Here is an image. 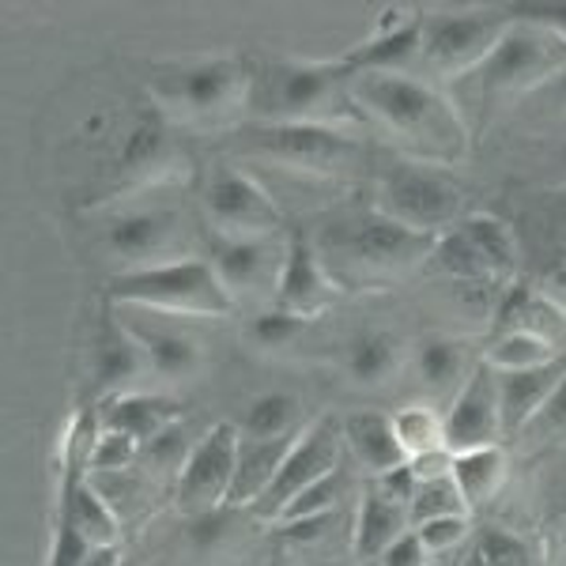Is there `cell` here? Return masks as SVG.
<instances>
[{
    "instance_id": "1",
    "label": "cell",
    "mask_w": 566,
    "mask_h": 566,
    "mask_svg": "<svg viewBox=\"0 0 566 566\" xmlns=\"http://www.w3.org/2000/svg\"><path fill=\"white\" fill-rule=\"evenodd\" d=\"M348 98L397 140V148H405V159L450 170L469 155V125L458 106L427 80L408 72H355Z\"/></svg>"
},
{
    "instance_id": "2",
    "label": "cell",
    "mask_w": 566,
    "mask_h": 566,
    "mask_svg": "<svg viewBox=\"0 0 566 566\" xmlns=\"http://www.w3.org/2000/svg\"><path fill=\"white\" fill-rule=\"evenodd\" d=\"M355 72L340 57H250V98L245 114L261 125L280 122H336V106H352L348 80Z\"/></svg>"
},
{
    "instance_id": "3",
    "label": "cell",
    "mask_w": 566,
    "mask_h": 566,
    "mask_svg": "<svg viewBox=\"0 0 566 566\" xmlns=\"http://www.w3.org/2000/svg\"><path fill=\"white\" fill-rule=\"evenodd\" d=\"M148 98L175 125H219L245 114L250 98V57L212 53V57L167 61L151 69Z\"/></svg>"
},
{
    "instance_id": "4",
    "label": "cell",
    "mask_w": 566,
    "mask_h": 566,
    "mask_svg": "<svg viewBox=\"0 0 566 566\" xmlns=\"http://www.w3.org/2000/svg\"><path fill=\"white\" fill-rule=\"evenodd\" d=\"M159 193L163 186L140 189L136 200L114 208L103 219L98 239H103V253L117 264L114 272H133V269H151V264L197 258L181 205Z\"/></svg>"
},
{
    "instance_id": "5",
    "label": "cell",
    "mask_w": 566,
    "mask_h": 566,
    "mask_svg": "<svg viewBox=\"0 0 566 566\" xmlns=\"http://www.w3.org/2000/svg\"><path fill=\"white\" fill-rule=\"evenodd\" d=\"M106 298L117 306H140L170 317H231L234 298L223 291L208 258H181L151 269L114 272Z\"/></svg>"
},
{
    "instance_id": "6",
    "label": "cell",
    "mask_w": 566,
    "mask_h": 566,
    "mask_svg": "<svg viewBox=\"0 0 566 566\" xmlns=\"http://www.w3.org/2000/svg\"><path fill=\"white\" fill-rule=\"evenodd\" d=\"M170 129H175V122L151 98H144L133 114H125L117 122L114 140L103 151V178H106L103 197H125L151 186H167L175 178V163H178V148L170 144Z\"/></svg>"
},
{
    "instance_id": "7",
    "label": "cell",
    "mask_w": 566,
    "mask_h": 566,
    "mask_svg": "<svg viewBox=\"0 0 566 566\" xmlns=\"http://www.w3.org/2000/svg\"><path fill=\"white\" fill-rule=\"evenodd\" d=\"M378 212L416 234L442 239L446 231H453L464 219V193L446 167L419 159H397L381 175Z\"/></svg>"
},
{
    "instance_id": "8",
    "label": "cell",
    "mask_w": 566,
    "mask_h": 566,
    "mask_svg": "<svg viewBox=\"0 0 566 566\" xmlns=\"http://www.w3.org/2000/svg\"><path fill=\"white\" fill-rule=\"evenodd\" d=\"M438 239L416 234L408 227L392 223L374 208V212L348 216L322 231V253L325 269H359V272H405L419 261H431Z\"/></svg>"
},
{
    "instance_id": "9",
    "label": "cell",
    "mask_w": 566,
    "mask_h": 566,
    "mask_svg": "<svg viewBox=\"0 0 566 566\" xmlns=\"http://www.w3.org/2000/svg\"><path fill=\"white\" fill-rule=\"evenodd\" d=\"M242 136L258 155L276 159L287 170H298V175L333 178L352 175L355 167H363V140L333 122H253L245 125Z\"/></svg>"
},
{
    "instance_id": "10",
    "label": "cell",
    "mask_w": 566,
    "mask_h": 566,
    "mask_svg": "<svg viewBox=\"0 0 566 566\" xmlns=\"http://www.w3.org/2000/svg\"><path fill=\"white\" fill-rule=\"evenodd\" d=\"M510 27H514V4L423 12V45H419V61H427L431 72H438L442 80L476 72Z\"/></svg>"
},
{
    "instance_id": "11",
    "label": "cell",
    "mask_w": 566,
    "mask_h": 566,
    "mask_svg": "<svg viewBox=\"0 0 566 566\" xmlns=\"http://www.w3.org/2000/svg\"><path fill=\"white\" fill-rule=\"evenodd\" d=\"M566 69V39L555 34L552 27L517 20L499 39L488 61L476 69L480 91L495 103V98H514L525 91L547 87Z\"/></svg>"
},
{
    "instance_id": "12",
    "label": "cell",
    "mask_w": 566,
    "mask_h": 566,
    "mask_svg": "<svg viewBox=\"0 0 566 566\" xmlns=\"http://www.w3.org/2000/svg\"><path fill=\"white\" fill-rule=\"evenodd\" d=\"M340 453H344V423H336L333 416L310 423L306 431L295 438V446L287 450V458H283L276 480L269 483V491L250 506V514L258 517V522H276L310 483H317L322 476H328V472L340 469Z\"/></svg>"
},
{
    "instance_id": "13",
    "label": "cell",
    "mask_w": 566,
    "mask_h": 566,
    "mask_svg": "<svg viewBox=\"0 0 566 566\" xmlns=\"http://www.w3.org/2000/svg\"><path fill=\"white\" fill-rule=\"evenodd\" d=\"M205 216L212 234L250 239V234H280L283 216L269 189L245 170L219 167L205 181Z\"/></svg>"
},
{
    "instance_id": "14",
    "label": "cell",
    "mask_w": 566,
    "mask_h": 566,
    "mask_svg": "<svg viewBox=\"0 0 566 566\" xmlns=\"http://www.w3.org/2000/svg\"><path fill=\"white\" fill-rule=\"evenodd\" d=\"M234 461H239V427L216 423L189 453L186 469L175 483V506L186 517L212 514L223 510L231 499L234 483Z\"/></svg>"
},
{
    "instance_id": "15",
    "label": "cell",
    "mask_w": 566,
    "mask_h": 566,
    "mask_svg": "<svg viewBox=\"0 0 566 566\" xmlns=\"http://www.w3.org/2000/svg\"><path fill=\"white\" fill-rule=\"evenodd\" d=\"M208 264L216 269L227 295H261L272 287L276 295L280 269L287 258V239L280 234H250V239H231V234H208Z\"/></svg>"
},
{
    "instance_id": "16",
    "label": "cell",
    "mask_w": 566,
    "mask_h": 566,
    "mask_svg": "<svg viewBox=\"0 0 566 566\" xmlns=\"http://www.w3.org/2000/svg\"><path fill=\"white\" fill-rule=\"evenodd\" d=\"M502 438V412H499V374L488 363H476L464 386L453 397L446 412V446L453 453L488 450Z\"/></svg>"
},
{
    "instance_id": "17",
    "label": "cell",
    "mask_w": 566,
    "mask_h": 566,
    "mask_svg": "<svg viewBox=\"0 0 566 566\" xmlns=\"http://www.w3.org/2000/svg\"><path fill=\"white\" fill-rule=\"evenodd\" d=\"M109 306L117 310V317L125 322V328L140 340L155 378L186 381L200 370L205 352H200V344L189 333L167 325L170 314H155V310H140V306H117V303H109Z\"/></svg>"
},
{
    "instance_id": "18",
    "label": "cell",
    "mask_w": 566,
    "mask_h": 566,
    "mask_svg": "<svg viewBox=\"0 0 566 566\" xmlns=\"http://www.w3.org/2000/svg\"><path fill=\"white\" fill-rule=\"evenodd\" d=\"M423 45V12H400L389 8L374 31L352 50L336 53L352 72H405L408 61L419 57Z\"/></svg>"
},
{
    "instance_id": "19",
    "label": "cell",
    "mask_w": 566,
    "mask_h": 566,
    "mask_svg": "<svg viewBox=\"0 0 566 566\" xmlns=\"http://www.w3.org/2000/svg\"><path fill=\"white\" fill-rule=\"evenodd\" d=\"M336 298V283L328 276L322 253L310 234H287V258H283L280 283H276V306L291 310L298 317H314Z\"/></svg>"
},
{
    "instance_id": "20",
    "label": "cell",
    "mask_w": 566,
    "mask_h": 566,
    "mask_svg": "<svg viewBox=\"0 0 566 566\" xmlns=\"http://www.w3.org/2000/svg\"><path fill=\"white\" fill-rule=\"evenodd\" d=\"M148 367V355H144L140 340L125 328V322L117 317V310L106 303L103 328H98L95 340V389L98 400L114 397V392H133L136 381L144 378Z\"/></svg>"
},
{
    "instance_id": "21",
    "label": "cell",
    "mask_w": 566,
    "mask_h": 566,
    "mask_svg": "<svg viewBox=\"0 0 566 566\" xmlns=\"http://www.w3.org/2000/svg\"><path fill=\"white\" fill-rule=\"evenodd\" d=\"M98 423L103 431H122L133 434L136 442H148L159 431H167L170 423H178L181 405L175 397H163V392H114V397L98 400Z\"/></svg>"
},
{
    "instance_id": "22",
    "label": "cell",
    "mask_w": 566,
    "mask_h": 566,
    "mask_svg": "<svg viewBox=\"0 0 566 566\" xmlns=\"http://www.w3.org/2000/svg\"><path fill=\"white\" fill-rule=\"evenodd\" d=\"M495 325H499V333H510V328L533 333V336H541V340L552 344L555 352L566 355V314H563V306L555 303L552 295H541V291L525 287V283H514V287L502 291V298L495 306Z\"/></svg>"
},
{
    "instance_id": "23",
    "label": "cell",
    "mask_w": 566,
    "mask_h": 566,
    "mask_svg": "<svg viewBox=\"0 0 566 566\" xmlns=\"http://www.w3.org/2000/svg\"><path fill=\"white\" fill-rule=\"evenodd\" d=\"M566 374V355L547 367L533 370H506L499 374V412H502V434H522L528 419L541 412V405L552 397V389L559 386Z\"/></svg>"
},
{
    "instance_id": "24",
    "label": "cell",
    "mask_w": 566,
    "mask_h": 566,
    "mask_svg": "<svg viewBox=\"0 0 566 566\" xmlns=\"http://www.w3.org/2000/svg\"><path fill=\"white\" fill-rule=\"evenodd\" d=\"M405 533H412L408 506L386 499L374 483H367L359 499V517H355V555L363 563H378Z\"/></svg>"
},
{
    "instance_id": "25",
    "label": "cell",
    "mask_w": 566,
    "mask_h": 566,
    "mask_svg": "<svg viewBox=\"0 0 566 566\" xmlns=\"http://www.w3.org/2000/svg\"><path fill=\"white\" fill-rule=\"evenodd\" d=\"M295 438H276V442H250V438H239V461H234V483H231L227 506L250 510L253 502L269 491V483L276 480L280 464L287 458L291 446H295Z\"/></svg>"
},
{
    "instance_id": "26",
    "label": "cell",
    "mask_w": 566,
    "mask_h": 566,
    "mask_svg": "<svg viewBox=\"0 0 566 566\" xmlns=\"http://www.w3.org/2000/svg\"><path fill=\"white\" fill-rule=\"evenodd\" d=\"M344 446H348L355 453V461H359L370 476H381V472L408 461L397 442V431H392V416L386 412H352L344 419Z\"/></svg>"
},
{
    "instance_id": "27",
    "label": "cell",
    "mask_w": 566,
    "mask_h": 566,
    "mask_svg": "<svg viewBox=\"0 0 566 566\" xmlns=\"http://www.w3.org/2000/svg\"><path fill=\"white\" fill-rule=\"evenodd\" d=\"M298 419H303V405L295 392L272 389L253 397L234 427H239V438H250V442H276V438L298 434Z\"/></svg>"
},
{
    "instance_id": "28",
    "label": "cell",
    "mask_w": 566,
    "mask_h": 566,
    "mask_svg": "<svg viewBox=\"0 0 566 566\" xmlns=\"http://www.w3.org/2000/svg\"><path fill=\"white\" fill-rule=\"evenodd\" d=\"M510 458L502 446H488V450L453 453V483L461 488L464 502L472 506H488L491 499L506 488Z\"/></svg>"
},
{
    "instance_id": "29",
    "label": "cell",
    "mask_w": 566,
    "mask_h": 566,
    "mask_svg": "<svg viewBox=\"0 0 566 566\" xmlns=\"http://www.w3.org/2000/svg\"><path fill=\"white\" fill-rule=\"evenodd\" d=\"M416 370L427 389H461L464 378L472 374L469 348L453 336L431 333L416 344Z\"/></svg>"
},
{
    "instance_id": "30",
    "label": "cell",
    "mask_w": 566,
    "mask_h": 566,
    "mask_svg": "<svg viewBox=\"0 0 566 566\" xmlns=\"http://www.w3.org/2000/svg\"><path fill=\"white\" fill-rule=\"evenodd\" d=\"M344 363H348V374L359 386H378V381L397 374L400 344L386 328H363V333L352 336L348 352H344Z\"/></svg>"
},
{
    "instance_id": "31",
    "label": "cell",
    "mask_w": 566,
    "mask_h": 566,
    "mask_svg": "<svg viewBox=\"0 0 566 566\" xmlns=\"http://www.w3.org/2000/svg\"><path fill=\"white\" fill-rule=\"evenodd\" d=\"M461 227H464V234L476 242V250L483 253V261L491 264V272L510 287V276H514V269H517V239L506 227V219H499L491 212H476V216H464Z\"/></svg>"
},
{
    "instance_id": "32",
    "label": "cell",
    "mask_w": 566,
    "mask_h": 566,
    "mask_svg": "<svg viewBox=\"0 0 566 566\" xmlns=\"http://www.w3.org/2000/svg\"><path fill=\"white\" fill-rule=\"evenodd\" d=\"M555 359H563V352H555L552 344L541 340V336L522 333V328H510V333H499L495 340H491L488 355H483V363H488V367L495 370V374L547 367V363H555Z\"/></svg>"
},
{
    "instance_id": "33",
    "label": "cell",
    "mask_w": 566,
    "mask_h": 566,
    "mask_svg": "<svg viewBox=\"0 0 566 566\" xmlns=\"http://www.w3.org/2000/svg\"><path fill=\"white\" fill-rule=\"evenodd\" d=\"M392 431H397V442L408 461L434 450H450L446 446V416H438L431 405H405L400 412H392Z\"/></svg>"
},
{
    "instance_id": "34",
    "label": "cell",
    "mask_w": 566,
    "mask_h": 566,
    "mask_svg": "<svg viewBox=\"0 0 566 566\" xmlns=\"http://www.w3.org/2000/svg\"><path fill=\"white\" fill-rule=\"evenodd\" d=\"M189 453H193V442H189L186 427L170 423L167 431H159L140 446V469H148L155 480H175L178 483Z\"/></svg>"
},
{
    "instance_id": "35",
    "label": "cell",
    "mask_w": 566,
    "mask_h": 566,
    "mask_svg": "<svg viewBox=\"0 0 566 566\" xmlns=\"http://www.w3.org/2000/svg\"><path fill=\"white\" fill-rule=\"evenodd\" d=\"M453 514H469V502H464L453 476L419 483L412 506H408V522H412V528L423 525V522H434V517H453Z\"/></svg>"
},
{
    "instance_id": "36",
    "label": "cell",
    "mask_w": 566,
    "mask_h": 566,
    "mask_svg": "<svg viewBox=\"0 0 566 566\" xmlns=\"http://www.w3.org/2000/svg\"><path fill=\"white\" fill-rule=\"evenodd\" d=\"M303 328H306V317L291 314V310H283V306H272V310H264V314H258L250 325H245V336H250L253 348L280 352V348H287V344L295 340Z\"/></svg>"
},
{
    "instance_id": "37",
    "label": "cell",
    "mask_w": 566,
    "mask_h": 566,
    "mask_svg": "<svg viewBox=\"0 0 566 566\" xmlns=\"http://www.w3.org/2000/svg\"><path fill=\"white\" fill-rule=\"evenodd\" d=\"M140 464V442L122 431H98L95 446H91V476H109V472H133Z\"/></svg>"
},
{
    "instance_id": "38",
    "label": "cell",
    "mask_w": 566,
    "mask_h": 566,
    "mask_svg": "<svg viewBox=\"0 0 566 566\" xmlns=\"http://www.w3.org/2000/svg\"><path fill=\"white\" fill-rule=\"evenodd\" d=\"M328 510H344V472H328L317 483H310V488L291 502L287 510L276 517L272 525L280 522H295V517H314V514H328Z\"/></svg>"
},
{
    "instance_id": "39",
    "label": "cell",
    "mask_w": 566,
    "mask_h": 566,
    "mask_svg": "<svg viewBox=\"0 0 566 566\" xmlns=\"http://www.w3.org/2000/svg\"><path fill=\"white\" fill-rule=\"evenodd\" d=\"M469 566H533L525 541H517L506 528H483L476 536V552L469 555Z\"/></svg>"
},
{
    "instance_id": "40",
    "label": "cell",
    "mask_w": 566,
    "mask_h": 566,
    "mask_svg": "<svg viewBox=\"0 0 566 566\" xmlns=\"http://www.w3.org/2000/svg\"><path fill=\"white\" fill-rule=\"evenodd\" d=\"M340 525H344V510H328V514L295 517V522H280L276 528H280L283 541H287L291 547H310V544H322L325 536H333Z\"/></svg>"
},
{
    "instance_id": "41",
    "label": "cell",
    "mask_w": 566,
    "mask_h": 566,
    "mask_svg": "<svg viewBox=\"0 0 566 566\" xmlns=\"http://www.w3.org/2000/svg\"><path fill=\"white\" fill-rule=\"evenodd\" d=\"M419 541L431 555H442V552H453L464 536H469V514H453V517H434V522H423L416 525Z\"/></svg>"
},
{
    "instance_id": "42",
    "label": "cell",
    "mask_w": 566,
    "mask_h": 566,
    "mask_svg": "<svg viewBox=\"0 0 566 566\" xmlns=\"http://www.w3.org/2000/svg\"><path fill=\"white\" fill-rule=\"evenodd\" d=\"M522 434H541V438H566V374L559 378V386L552 389V397L541 405V412L528 419V427Z\"/></svg>"
},
{
    "instance_id": "43",
    "label": "cell",
    "mask_w": 566,
    "mask_h": 566,
    "mask_svg": "<svg viewBox=\"0 0 566 566\" xmlns=\"http://www.w3.org/2000/svg\"><path fill=\"white\" fill-rule=\"evenodd\" d=\"M231 510L234 506H223V510H212V514H200V517H189V541L193 547H205L212 552L227 541V525H231Z\"/></svg>"
},
{
    "instance_id": "44",
    "label": "cell",
    "mask_w": 566,
    "mask_h": 566,
    "mask_svg": "<svg viewBox=\"0 0 566 566\" xmlns=\"http://www.w3.org/2000/svg\"><path fill=\"white\" fill-rule=\"evenodd\" d=\"M370 483H374V488H378L386 499L400 502V506H412L416 488H419V480H416V472L408 469V461H405V464H397V469H389V472H381V476H370Z\"/></svg>"
},
{
    "instance_id": "45",
    "label": "cell",
    "mask_w": 566,
    "mask_h": 566,
    "mask_svg": "<svg viewBox=\"0 0 566 566\" xmlns=\"http://www.w3.org/2000/svg\"><path fill=\"white\" fill-rule=\"evenodd\" d=\"M427 559H431V552H427L423 541H419V533L412 528V533L400 536V541L392 544L378 563H381V566H431Z\"/></svg>"
},
{
    "instance_id": "46",
    "label": "cell",
    "mask_w": 566,
    "mask_h": 566,
    "mask_svg": "<svg viewBox=\"0 0 566 566\" xmlns=\"http://www.w3.org/2000/svg\"><path fill=\"white\" fill-rule=\"evenodd\" d=\"M408 469L416 472L419 483H431V480H450L453 476V450H434L423 453V458H412Z\"/></svg>"
},
{
    "instance_id": "47",
    "label": "cell",
    "mask_w": 566,
    "mask_h": 566,
    "mask_svg": "<svg viewBox=\"0 0 566 566\" xmlns=\"http://www.w3.org/2000/svg\"><path fill=\"white\" fill-rule=\"evenodd\" d=\"M514 15L517 20H528V23L552 27L555 34L566 39V4H514Z\"/></svg>"
},
{
    "instance_id": "48",
    "label": "cell",
    "mask_w": 566,
    "mask_h": 566,
    "mask_svg": "<svg viewBox=\"0 0 566 566\" xmlns=\"http://www.w3.org/2000/svg\"><path fill=\"white\" fill-rule=\"evenodd\" d=\"M552 559L555 566H566V514L559 517V525L552 533Z\"/></svg>"
},
{
    "instance_id": "49",
    "label": "cell",
    "mask_w": 566,
    "mask_h": 566,
    "mask_svg": "<svg viewBox=\"0 0 566 566\" xmlns=\"http://www.w3.org/2000/svg\"><path fill=\"white\" fill-rule=\"evenodd\" d=\"M117 563H122L117 547H98V552H91V559L84 566H117Z\"/></svg>"
},
{
    "instance_id": "50",
    "label": "cell",
    "mask_w": 566,
    "mask_h": 566,
    "mask_svg": "<svg viewBox=\"0 0 566 566\" xmlns=\"http://www.w3.org/2000/svg\"><path fill=\"white\" fill-rule=\"evenodd\" d=\"M547 87H552L555 103H559V106H566V69H563L559 76H555V80H552V84H547Z\"/></svg>"
},
{
    "instance_id": "51",
    "label": "cell",
    "mask_w": 566,
    "mask_h": 566,
    "mask_svg": "<svg viewBox=\"0 0 566 566\" xmlns=\"http://www.w3.org/2000/svg\"><path fill=\"white\" fill-rule=\"evenodd\" d=\"M314 566H352V563H344V559H322V563H314Z\"/></svg>"
},
{
    "instance_id": "52",
    "label": "cell",
    "mask_w": 566,
    "mask_h": 566,
    "mask_svg": "<svg viewBox=\"0 0 566 566\" xmlns=\"http://www.w3.org/2000/svg\"><path fill=\"white\" fill-rule=\"evenodd\" d=\"M559 488H563V491H566V461H563V464H559Z\"/></svg>"
},
{
    "instance_id": "53",
    "label": "cell",
    "mask_w": 566,
    "mask_h": 566,
    "mask_svg": "<svg viewBox=\"0 0 566 566\" xmlns=\"http://www.w3.org/2000/svg\"><path fill=\"white\" fill-rule=\"evenodd\" d=\"M563 170H566V148H563Z\"/></svg>"
},
{
    "instance_id": "54",
    "label": "cell",
    "mask_w": 566,
    "mask_h": 566,
    "mask_svg": "<svg viewBox=\"0 0 566 566\" xmlns=\"http://www.w3.org/2000/svg\"><path fill=\"white\" fill-rule=\"evenodd\" d=\"M117 566H129V563H125V559H122V563H117Z\"/></svg>"
}]
</instances>
